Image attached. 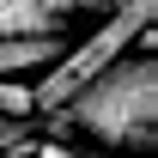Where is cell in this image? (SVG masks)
<instances>
[{"instance_id": "1", "label": "cell", "mask_w": 158, "mask_h": 158, "mask_svg": "<svg viewBox=\"0 0 158 158\" xmlns=\"http://www.w3.org/2000/svg\"><path fill=\"white\" fill-rule=\"evenodd\" d=\"M73 128L85 140L110 146L116 158L152 152V140H158V61L152 55H122L91 85H79L49 116V140H67Z\"/></svg>"}, {"instance_id": "2", "label": "cell", "mask_w": 158, "mask_h": 158, "mask_svg": "<svg viewBox=\"0 0 158 158\" xmlns=\"http://www.w3.org/2000/svg\"><path fill=\"white\" fill-rule=\"evenodd\" d=\"M152 12H158V0H116V6H110V19H103L91 37L67 43V55L43 73V85H31L37 110H49V116H55L79 85H91L103 67H116L134 43H140V55H152Z\"/></svg>"}, {"instance_id": "3", "label": "cell", "mask_w": 158, "mask_h": 158, "mask_svg": "<svg viewBox=\"0 0 158 158\" xmlns=\"http://www.w3.org/2000/svg\"><path fill=\"white\" fill-rule=\"evenodd\" d=\"M67 31L61 37H0V79H19V73H49L61 55H67Z\"/></svg>"}, {"instance_id": "4", "label": "cell", "mask_w": 158, "mask_h": 158, "mask_svg": "<svg viewBox=\"0 0 158 158\" xmlns=\"http://www.w3.org/2000/svg\"><path fill=\"white\" fill-rule=\"evenodd\" d=\"M67 24L49 19L43 0H0V37H61Z\"/></svg>"}, {"instance_id": "5", "label": "cell", "mask_w": 158, "mask_h": 158, "mask_svg": "<svg viewBox=\"0 0 158 158\" xmlns=\"http://www.w3.org/2000/svg\"><path fill=\"white\" fill-rule=\"evenodd\" d=\"M0 116H6V122H31V116H37V98H31V85H12V79H0Z\"/></svg>"}, {"instance_id": "6", "label": "cell", "mask_w": 158, "mask_h": 158, "mask_svg": "<svg viewBox=\"0 0 158 158\" xmlns=\"http://www.w3.org/2000/svg\"><path fill=\"white\" fill-rule=\"evenodd\" d=\"M19 134H24V122H6V116H0V152H31Z\"/></svg>"}, {"instance_id": "7", "label": "cell", "mask_w": 158, "mask_h": 158, "mask_svg": "<svg viewBox=\"0 0 158 158\" xmlns=\"http://www.w3.org/2000/svg\"><path fill=\"white\" fill-rule=\"evenodd\" d=\"M37 158H91V152H79V146H67V140H43ZM110 158H116V152H110Z\"/></svg>"}]
</instances>
